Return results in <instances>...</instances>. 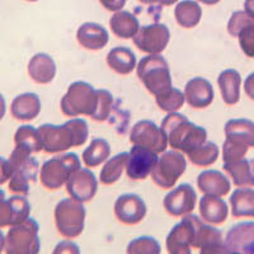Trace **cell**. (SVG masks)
<instances>
[{
	"mask_svg": "<svg viewBox=\"0 0 254 254\" xmlns=\"http://www.w3.org/2000/svg\"><path fill=\"white\" fill-rule=\"evenodd\" d=\"M63 252H69V253H79V247L76 244L71 242H63L60 243L56 249L54 251V253L58 254V253H63Z\"/></svg>",
	"mask_w": 254,
	"mask_h": 254,
	"instance_id": "bcb514c9",
	"label": "cell"
},
{
	"mask_svg": "<svg viewBox=\"0 0 254 254\" xmlns=\"http://www.w3.org/2000/svg\"><path fill=\"white\" fill-rule=\"evenodd\" d=\"M231 215L234 217H254V190L238 188L230 197Z\"/></svg>",
	"mask_w": 254,
	"mask_h": 254,
	"instance_id": "4dcf8cb0",
	"label": "cell"
},
{
	"mask_svg": "<svg viewBox=\"0 0 254 254\" xmlns=\"http://www.w3.org/2000/svg\"><path fill=\"white\" fill-rule=\"evenodd\" d=\"M162 128L167 133L169 146L185 154L196 150L207 141V131L181 113H169L162 121Z\"/></svg>",
	"mask_w": 254,
	"mask_h": 254,
	"instance_id": "7a4b0ae2",
	"label": "cell"
},
{
	"mask_svg": "<svg viewBox=\"0 0 254 254\" xmlns=\"http://www.w3.org/2000/svg\"><path fill=\"white\" fill-rule=\"evenodd\" d=\"M31 154V151L27 149L15 146V149L10 154L9 162L13 168V173L20 174V176L26 177L29 182L35 183L37 181L40 164H38L37 159L33 158Z\"/></svg>",
	"mask_w": 254,
	"mask_h": 254,
	"instance_id": "7402d4cb",
	"label": "cell"
},
{
	"mask_svg": "<svg viewBox=\"0 0 254 254\" xmlns=\"http://www.w3.org/2000/svg\"><path fill=\"white\" fill-rule=\"evenodd\" d=\"M80 168V160L74 153L59 155L44 163L40 171L41 185L49 190H58L66 185L71 174Z\"/></svg>",
	"mask_w": 254,
	"mask_h": 254,
	"instance_id": "8992f818",
	"label": "cell"
},
{
	"mask_svg": "<svg viewBox=\"0 0 254 254\" xmlns=\"http://www.w3.org/2000/svg\"><path fill=\"white\" fill-rule=\"evenodd\" d=\"M244 90H246V94L249 98L254 101V72L247 76L246 83H244Z\"/></svg>",
	"mask_w": 254,
	"mask_h": 254,
	"instance_id": "7dc6e473",
	"label": "cell"
},
{
	"mask_svg": "<svg viewBox=\"0 0 254 254\" xmlns=\"http://www.w3.org/2000/svg\"><path fill=\"white\" fill-rule=\"evenodd\" d=\"M199 3L206 4V5H215V4L220 3L221 0H198Z\"/></svg>",
	"mask_w": 254,
	"mask_h": 254,
	"instance_id": "f5cc1de1",
	"label": "cell"
},
{
	"mask_svg": "<svg viewBox=\"0 0 254 254\" xmlns=\"http://www.w3.org/2000/svg\"><path fill=\"white\" fill-rule=\"evenodd\" d=\"M127 0H99V3L103 5V8H106L108 12H119L125 6Z\"/></svg>",
	"mask_w": 254,
	"mask_h": 254,
	"instance_id": "f6af8a7d",
	"label": "cell"
},
{
	"mask_svg": "<svg viewBox=\"0 0 254 254\" xmlns=\"http://www.w3.org/2000/svg\"><path fill=\"white\" fill-rule=\"evenodd\" d=\"M130 141L132 145L147 147L155 153H164L168 146L167 133L162 128L149 120H142L135 124L130 132Z\"/></svg>",
	"mask_w": 254,
	"mask_h": 254,
	"instance_id": "30bf717a",
	"label": "cell"
},
{
	"mask_svg": "<svg viewBox=\"0 0 254 254\" xmlns=\"http://www.w3.org/2000/svg\"><path fill=\"white\" fill-rule=\"evenodd\" d=\"M13 176V168L10 165L9 159L0 156V186L6 183Z\"/></svg>",
	"mask_w": 254,
	"mask_h": 254,
	"instance_id": "ee69618b",
	"label": "cell"
},
{
	"mask_svg": "<svg viewBox=\"0 0 254 254\" xmlns=\"http://www.w3.org/2000/svg\"><path fill=\"white\" fill-rule=\"evenodd\" d=\"M178 0H160V5L162 6H171L173 5V4H176Z\"/></svg>",
	"mask_w": 254,
	"mask_h": 254,
	"instance_id": "816d5d0a",
	"label": "cell"
},
{
	"mask_svg": "<svg viewBox=\"0 0 254 254\" xmlns=\"http://www.w3.org/2000/svg\"><path fill=\"white\" fill-rule=\"evenodd\" d=\"M238 38L242 51L248 58H254V26H249L243 29Z\"/></svg>",
	"mask_w": 254,
	"mask_h": 254,
	"instance_id": "b9f144b4",
	"label": "cell"
},
{
	"mask_svg": "<svg viewBox=\"0 0 254 254\" xmlns=\"http://www.w3.org/2000/svg\"><path fill=\"white\" fill-rule=\"evenodd\" d=\"M186 102L194 110H203L214 102L212 84L205 78L190 79L185 87Z\"/></svg>",
	"mask_w": 254,
	"mask_h": 254,
	"instance_id": "d6986e66",
	"label": "cell"
},
{
	"mask_svg": "<svg viewBox=\"0 0 254 254\" xmlns=\"http://www.w3.org/2000/svg\"><path fill=\"white\" fill-rule=\"evenodd\" d=\"M199 214L206 222L221 225L228 219L229 208L225 201L220 197L203 194L199 199Z\"/></svg>",
	"mask_w": 254,
	"mask_h": 254,
	"instance_id": "d4e9b609",
	"label": "cell"
},
{
	"mask_svg": "<svg viewBox=\"0 0 254 254\" xmlns=\"http://www.w3.org/2000/svg\"><path fill=\"white\" fill-rule=\"evenodd\" d=\"M224 243L228 253L254 254V222H240L233 226Z\"/></svg>",
	"mask_w": 254,
	"mask_h": 254,
	"instance_id": "e0dca14e",
	"label": "cell"
},
{
	"mask_svg": "<svg viewBox=\"0 0 254 254\" xmlns=\"http://www.w3.org/2000/svg\"><path fill=\"white\" fill-rule=\"evenodd\" d=\"M226 139L244 142L249 147H254V122L247 119L230 120L224 127Z\"/></svg>",
	"mask_w": 254,
	"mask_h": 254,
	"instance_id": "f546056e",
	"label": "cell"
},
{
	"mask_svg": "<svg viewBox=\"0 0 254 254\" xmlns=\"http://www.w3.org/2000/svg\"><path fill=\"white\" fill-rule=\"evenodd\" d=\"M107 65L112 71L120 75H128L135 70V54L128 47H115L107 55Z\"/></svg>",
	"mask_w": 254,
	"mask_h": 254,
	"instance_id": "83f0119b",
	"label": "cell"
},
{
	"mask_svg": "<svg viewBox=\"0 0 254 254\" xmlns=\"http://www.w3.org/2000/svg\"><path fill=\"white\" fill-rule=\"evenodd\" d=\"M76 40L84 49L90 50V51H99L108 44L110 36L106 28L101 24L88 22L79 27L76 32Z\"/></svg>",
	"mask_w": 254,
	"mask_h": 254,
	"instance_id": "ffe728a7",
	"label": "cell"
},
{
	"mask_svg": "<svg viewBox=\"0 0 254 254\" xmlns=\"http://www.w3.org/2000/svg\"><path fill=\"white\" fill-rule=\"evenodd\" d=\"M6 112V103H5V98L3 97V94L0 93V121L4 119V116H5Z\"/></svg>",
	"mask_w": 254,
	"mask_h": 254,
	"instance_id": "681fc988",
	"label": "cell"
},
{
	"mask_svg": "<svg viewBox=\"0 0 254 254\" xmlns=\"http://www.w3.org/2000/svg\"><path fill=\"white\" fill-rule=\"evenodd\" d=\"M194 239L192 247L199 249L202 254L228 253L222 233L219 229L210 226L199 217L194 216Z\"/></svg>",
	"mask_w": 254,
	"mask_h": 254,
	"instance_id": "4fadbf2b",
	"label": "cell"
},
{
	"mask_svg": "<svg viewBox=\"0 0 254 254\" xmlns=\"http://www.w3.org/2000/svg\"><path fill=\"white\" fill-rule=\"evenodd\" d=\"M194 215H185L167 237V249L171 254H190L194 239Z\"/></svg>",
	"mask_w": 254,
	"mask_h": 254,
	"instance_id": "5bb4252c",
	"label": "cell"
},
{
	"mask_svg": "<svg viewBox=\"0 0 254 254\" xmlns=\"http://www.w3.org/2000/svg\"><path fill=\"white\" fill-rule=\"evenodd\" d=\"M140 3L146 4V5H153V4L160 3V0H139Z\"/></svg>",
	"mask_w": 254,
	"mask_h": 254,
	"instance_id": "db71d44e",
	"label": "cell"
},
{
	"mask_svg": "<svg viewBox=\"0 0 254 254\" xmlns=\"http://www.w3.org/2000/svg\"><path fill=\"white\" fill-rule=\"evenodd\" d=\"M41 112V99L35 93L17 95L10 104L12 117L17 121L28 122L35 120Z\"/></svg>",
	"mask_w": 254,
	"mask_h": 254,
	"instance_id": "44dd1931",
	"label": "cell"
},
{
	"mask_svg": "<svg viewBox=\"0 0 254 254\" xmlns=\"http://www.w3.org/2000/svg\"><path fill=\"white\" fill-rule=\"evenodd\" d=\"M27 1H37V0H27Z\"/></svg>",
	"mask_w": 254,
	"mask_h": 254,
	"instance_id": "11a10c76",
	"label": "cell"
},
{
	"mask_svg": "<svg viewBox=\"0 0 254 254\" xmlns=\"http://www.w3.org/2000/svg\"><path fill=\"white\" fill-rule=\"evenodd\" d=\"M110 27L115 36L122 40H128L133 38V36L139 32L140 23L132 13L119 10L111 17Z\"/></svg>",
	"mask_w": 254,
	"mask_h": 254,
	"instance_id": "f1b7e54d",
	"label": "cell"
},
{
	"mask_svg": "<svg viewBox=\"0 0 254 254\" xmlns=\"http://www.w3.org/2000/svg\"><path fill=\"white\" fill-rule=\"evenodd\" d=\"M128 159V153H120L113 158L107 159L99 174V181L104 186H111L121 178Z\"/></svg>",
	"mask_w": 254,
	"mask_h": 254,
	"instance_id": "836d02e7",
	"label": "cell"
},
{
	"mask_svg": "<svg viewBox=\"0 0 254 254\" xmlns=\"http://www.w3.org/2000/svg\"><path fill=\"white\" fill-rule=\"evenodd\" d=\"M222 101L228 106H235L240 99V74L234 69H226L217 78Z\"/></svg>",
	"mask_w": 254,
	"mask_h": 254,
	"instance_id": "4316f807",
	"label": "cell"
},
{
	"mask_svg": "<svg viewBox=\"0 0 254 254\" xmlns=\"http://www.w3.org/2000/svg\"><path fill=\"white\" fill-rule=\"evenodd\" d=\"M187 156L190 160V163L197 165V167H210L219 158V147H217L215 142L206 141L205 144L197 147L196 150L187 154Z\"/></svg>",
	"mask_w": 254,
	"mask_h": 254,
	"instance_id": "d590c367",
	"label": "cell"
},
{
	"mask_svg": "<svg viewBox=\"0 0 254 254\" xmlns=\"http://www.w3.org/2000/svg\"><path fill=\"white\" fill-rule=\"evenodd\" d=\"M156 104L164 112H177L179 108L183 107L186 102L185 93L177 88H171L168 92L163 93L162 95L155 97Z\"/></svg>",
	"mask_w": 254,
	"mask_h": 254,
	"instance_id": "8d00e7d4",
	"label": "cell"
},
{
	"mask_svg": "<svg viewBox=\"0 0 254 254\" xmlns=\"http://www.w3.org/2000/svg\"><path fill=\"white\" fill-rule=\"evenodd\" d=\"M197 194L194 188L188 183L178 186L163 199V206L171 216L181 217L190 214L196 207Z\"/></svg>",
	"mask_w": 254,
	"mask_h": 254,
	"instance_id": "8fae6325",
	"label": "cell"
},
{
	"mask_svg": "<svg viewBox=\"0 0 254 254\" xmlns=\"http://www.w3.org/2000/svg\"><path fill=\"white\" fill-rule=\"evenodd\" d=\"M187 160L178 150L164 151L151 172L153 182L162 190H171L185 174Z\"/></svg>",
	"mask_w": 254,
	"mask_h": 254,
	"instance_id": "ba28073f",
	"label": "cell"
},
{
	"mask_svg": "<svg viewBox=\"0 0 254 254\" xmlns=\"http://www.w3.org/2000/svg\"><path fill=\"white\" fill-rule=\"evenodd\" d=\"M244 12L254 18V0H246L244 1Z\"/></svg>",
	"mask_w": 254,
	"mask_h": 254,
	"instance_id": "c3c4849f",
	"label": "cell"
},
{
	"mask_svg": "<svg viewBox=\"0 0 254 254\" xmlns=\"http://www.w3.org/2000/svg\"><path fill=\"white\" fill-rule=\"evenodd\" d=\"M98 106V94L97 90L85 81H75L70 84L66 94L60 102L61 112L67 117L94 115Z\"/></svg>",
	"mask_w": 254,
	"mask_h": 254,
	"instance_id": "277c9868",
	"label": "cell"
},
{
	"mask_svg": "<svg viewBox=\"0 0 254 254\" xmlns=\"http://www.w3.org/2000/svg\"><path fill=\"white\" fill-rule=\"evenodd\" d=\"M115 215L125 225H136L146 216L147 208L144 199L137 194H121L115 202Z\"/></svg>",
	"mask_w": 254,
	"mask_h": 254,
	"instance_id": "2e32d148",
	"label": "cell"
},
{
	"mask_svg": "<svg viewBox=\"0 0 254 254\" xmlns=\"http://www.w3.org/2000/svg\"><path fill=\"white\" fill-rule=\"evenodd\" d=\"M5 249V237H4V234L1 233V230H0V253Z\"/></svg>",
	"mask_w": 254,
	"mask_h": 254,
	"instance_id": "f907efd6",
	"label": "cell"
},
{
	"mask_svg": "<svg viewBox=\"0 0 254 254\" xmlns=\"http://www.w3.org/2000/svg\"><path fill=\"white\" fill-rule=\"evenodd\" d=\"M128 254H159L162 253V247L158 240L151 237H141L127 246Z\"/></svg>",
	"mask_w": 254,
	"mask_h": 254,
	"instance_id": "f35d334b",
	"label": "cell"
},
{
	"mask_svg": "<svg viewBox=\"0 0 254 254\" xmlns=\"http://www.w3.org/2000/svg\"><path fill=\"white\" fill-rule=\"evenodd\" d=\"M42 149L47 154H56L69 150L70 147H79L87 142L89 130L88 124L81 119H72L66 124H45L38 127Z\"/></svg>",
	"mask_w": 254,
	"mask_h": 254,
	"instance_id": "6da1fadb",
	"label": "cell"
},
{
	"mask_svg": "<svg viewBox=\"0 0 254 254\" xmlns=\"http://www.w3.org/2000/svg\"><path fill=\"white\" fill-rule=\"evenodd\" d=\"M54 216L56 229L61 237L75 239L83 233L87 211L84 208L83 202H79L71 197L61 199L56 205Z\"/></svg>",
	"mask_w": 254,
	"mask_h": 254,
	"instance_id": "5b68a950",
	"label": "cell"
},
{
	"mask_svg": "<svg viewBox=\"0 0 254 254\" xmlns=\"http://www.w3.org/2000/svg\"><path fill=\"white\" fill-rule=\"evenodd\" d=\"M197 187L203 194L224 197L230 192V181L219 171H205L197 178Z\"/></svg>",
	"mask_w": 254,
	"mask_h": 254,
	"instance_id": "603a6c76",
	"label": "cell"
},
{
	"mask_svg": "<svg viewBox=\"0 0 254 254\" xmlns=\"http://www.w3.org/2000/svg\"><path fill=\"white\" fill-rule=\"evenodd\" d=\"M224 171L231 177L237 187H254V159H240L233 163H224Z\"/></svg>",
	"mask_w": 254,
	"mask_h": 254,
	"instance_id": "484cf974",
	"label": "cell"
},
{
	"mask_svg": "<svg viewBox=\"0 0 254 254\" xmlns=\"http://www.w3.org/2000/svg\"><path fill=\"white\" fill-rule=\"evenodd\" d=\"M29 181L26 177L20 176V174L13 173V176L9 179L8 188L12 193L22 194V196H27L29 193Z\"/></svg>",
	"mask_w": 254,
	"mask_h": 254,
	"instance_id": "7bdbcfd3",
	"label": "cell"
},
{
	"mask_svg": "<svg viewBox=\"0 0 254 254\" xmlns=\"http://www.w3.org/2000/svg\"><path fill=\"white\" fill-rule=\"evenodd\" d=\"M249 146L244 142L237 141V140L226 139L222 145V159L224 163H233L240 160L248 153Z\"/></svg>",
	"mask_w": 254,
	"mask_h": 254,
	"instance_id": "ab89813d",
	"label": "cell"
},
{
	"mask_svg": "<svg viewBox=\"0 0 254 254\" xmlns=\"http://www.w3.org/2000/svg\"><path fill=\"white\" fill-rule=\"evenodd\" d=\"M249 26H254V18L247 14L246 12H234L231 14L228 23L229 35L238 37L240 32Z\"/></svg>",
	"mask_w": 254,
	"mask_h": 254,
	"instance_id": "60d3db41",
	"label": "cell"
},
{
	"mask_svg": "<svg viewBox=\"0 0 254 254\" xmlns=\"http://www.w3.org/2000/svg\"><path fill=\"white\" fill-rule=\"evenodd\" d=\"M66 190L70 196L79 202H89L97 194L98 181L88 168H79L66 182Z\"/></svg>",
	"mask_w": 254,
	"mask_h": 254,
	"instance_id": "9a60e30c",
	"label": "cell"
},
{
	"mask_svg": "<svg viewBox=\"0 0 254 254\" xmlns=\"http://www.w3.org/2000/svg\"><path fill=\"white\" fill-rule=\"evenodd\" d=\"M158 160V153L147 147L133 145L127 159V176L132 181H142L150 176Z\"/></svg>",
	"mask_w": 254,
	"mask_h": 254,
	"instance_id": "7c38bea8",
	"label": "cell"
},
{
	"mask_svg": "<svg viewBox=\"0 0 254 254\" xmlns=\"http://www.w3.org/2000/svg\"><path fill=\"white\" fill-rule=\"evenodd\" d=\"M177 23L183 28H193L202 17V9L193 0H183L177 4L174 10Z\"/></svg>",
	"mask_w": 254,
	"mask_h": 254,
	"instance_id": "1f68e13d",
	"label": "cell"
},
{
	"mask_svg": "<svg viewBox=\"0 0 254 254\" xmlns=\"http://www.w3.org/2000/svg\"><path fill=\"white\" fill-rule=\"evenodd\" d=\"M14 144L15 146L23 147V149H27L31 153H40L41 150H44L38 128H35L33 126H29V125L20 126L15 131Z\"/></svg>",
	"mask_w": 254,
	"mask_h": 254,
	"instance_id": "e575fe53",
	"label": "cell"
},
{
	"mask_svg": "<svg viewBox=\"0 0 254 254\" xmlns=\"http://www.w3.org/2000/svg\"><path fill=\"white\" fill-rule=\"evenodd\" d=\"M28 74L37 84H49L56 76V64L47 54H36L28 63Z\"/></svg>",
	"mask_w": 254,
	"mask_h": 254,
	"instance_id": "cb8c5ba5",
	"label": "cell"
},
{
	"mask_svg": "<svg viewBox=\"0 0 254 254\" xmlns=\"http://www.w3.org/2000/svg\"><path fill=\"white\" fill-rule=\"evenodd\" d=\"M38 226L35 219H28L26 221L10 226L5 237V249L8 254H37L40 253L41 243L38 237Z\"/></svg>",
	"mask_w": 254,
	"mask_h": 254,
	"instance_id": "52a82bcc",
	"label": "cell"
},
{
	"mask_svg": "<svg viewBox=\"0 0 254 254\" xmlns=\"http://www.w3.org/2000/svg\"><path fill=\"white\" fill-rule=\"evenodd\" d=\"M132 41L133 45L140 51L149 55H156V54H162L167 49L171 41V32L165 24H149V26L140 27L139 32L133 36Z\"/></svg>",
	"mask_w": 254,
	"mask_h": 254,
	"instance_id": "9c48e42d",
	"label": "cell"
},
{
	"mask_svg": "<svg viewBox=\"0 0 254 254\" xmlns=\"http://www.w3.org/2000/svg\"><path fill=\"white\" fill-rule=\"evenodd\" d=\"M136 72L144 87L154 97H159L173 88L171 70L167 60L160 54L142 58L136 66Z\"/></svg>",
	"mask_w": 254,
	"mask_h": 254,
	"instance_id": "3957f363",
	"label": "cell"
},
{
	"mask_svg": "<svg viewBox=\"0 0 254 254\" xmlns=\"http://www.w3.org/2000/svg\"><path fill=\"white\" fill-rule=\"evenodd\" d=\"M111 155V146L107 140L93 139L89 146L83 151V162L88 168H97L103 164Z\"/></svg>",
	"mask_w": 254,
	"mask_h": 254,
	"instance_id": "d6a6232c",
	"label": "cell"
},
{
	"mask_svg": "<svg viewBox=\"0 0 254 254\" xmlns=\"http://www.w3.org/2000/svg\"><path fill=\"white\" fill-rule=\"evenodd\" d=\"M31 214V205L26 196L17 194L10 198L0 199V229L26 221Z\"/></svg>",
	"mask_w": 254,
	"mask_h": 254,
	"instance_id": "ac0fdd59",
	"label": "cell"
},
{
	"mask_svg": "<svg viewBox=\"0 0 254 254\" xmlns=\"http://www.w3.org/2000/svg\"><path fill=\"white\" fill-rule=\"evenodd\" d=\"M97 94H98V106H97L94 115L90 119L97 122H103L112 113L113 106H115V99H113L112 93L106 89H98L97 90Z\"/></svg>",
	"mask_w": 254,
	"mask_h": 254,
	"instance_id": "74e56055",
	"label": "cell"
}]
</instances>
